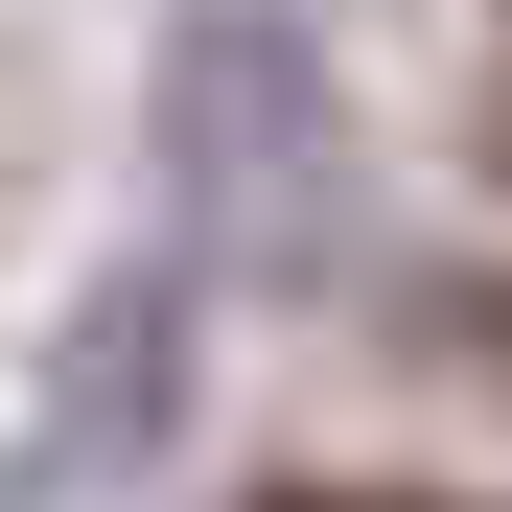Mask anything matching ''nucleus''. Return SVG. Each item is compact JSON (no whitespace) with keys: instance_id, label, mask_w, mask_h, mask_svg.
<instances>
[{"instance_id":"1","label":"nucleus","mask_w":512,"mask_h":512,"mask_svg":"<svg viewBox=\"0 0 512 512\" xmlns=\"http://www.w3.org/2000/svg\"><path fill=\"white\" fill-rule=\"evenodd\" d=\"M256 512H466V489H256Z\"/></svg>"},{"instance_id":"2","label":"nucleus","mask_w":512,"mask_h":512,"mask_svg":"<svg viewBox=\"0 0 512 512\" xmlns=\"http://www.w3.org/2000/svg\"><path fill=\"white\" fill-rule=\"evenodd\" d=\"M489 350H512V326H489Z\"/></svg>"}]
</instances>
